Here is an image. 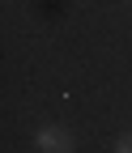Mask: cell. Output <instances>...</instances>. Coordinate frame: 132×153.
Masks as SVG:
<instances>
[{"label":"cell","instance_id":"6da1fadb","mask_svg":"<svg viewBox=\"0 0 132 153\" xmlns=\"http://www.w3.org/2000/svg\"><path fill=\"white\" fill-rule=\"evenodd\" d=\"M34 149H39V153H72V149H77V140H72L68 128L43 123V128H34Z\"/></svg>","mask_w":132,"mask_h":153},{"label":"cell","instance_id":"7a4b0ae2","mask_svg":"<svg viewBox=\"0 0 132 153\" xmlns=\"http://www.w3.org/2000/svg\"><path fill=\"white\" fill-rule=\"evenodd\" d=\"M115 153H132V128L119 132V140H115Z\"/></svg>","mask_w":132,"mask_h":153}]
</instances>
